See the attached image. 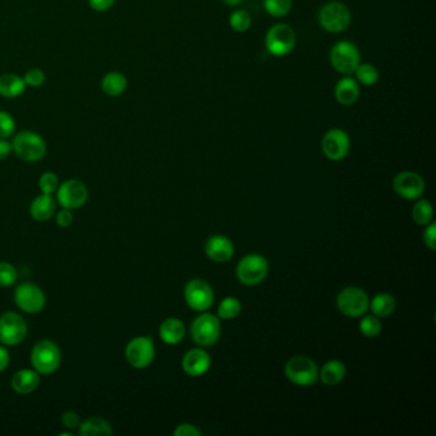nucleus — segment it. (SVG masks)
Instances as JSON below:
<instances>
[{"label": "nucleus", "instance_id": "nucleus-1", "mask_svg": "<svg viewBox=\"0 0 436 436\" xmlns=\"http://www.w3.org/2000/svg\"><path fill=\"white\" fill-rule=\"evenodd\" d=\"M14 154L26 163L40 161L47 155V142L34 131H20L12 141Z\"/></svg>", "mask_w": 436, "mask_h": 436}, {"label": "nucleus", "instance_id": "nucleus-2", "mask_svg": "<svg viewBox=\"0 0 436 436\" xmlns=\"http://www.w3.org/2000/svg\"><path fill=\"white\" fill-rule=\"evenodd\" d=\"M61 363V349L52 341H40L35 344L31 350V363L35 371H37L40 375L53 374L58 370Z\"/></svg>", "mask_w": 436, "mask_h": 436}, {"label": "nucleus", "instance_id": "nucleus-3", "mask_svg": "<svg viewBox=\"0 0 436 436\" xmlns=\"http://www.w3.org/2000/svg\"><path fill=\"white\" fill-rule=\"evenodd\" d=\"M360 63H361L360 50L350 41H339L330 50V64L338 73L350 76L355 73Z\"/></svg>", "mask_w": 436, "mask_h": 436}, {"label": "nucleus", "instance_id": "nucleus-4", "mask_svg": "<svg viewBox=\"0 0 436 436\" xmlns=\"http://www.w3.org/2000/svg\"><path fill=\"white\" fill-rule=\"evenodd\" d=\"M295 30L288 25L279 23L269 28L265 36V47L273 57H285L295 49Z\"/></svg>", "mask_w": 436, "mask_h": 436}, {"label": "nucleus", "instance_id": "nucleus-5", "mask_svg": "<svg viewBox=\"0 0 436 436\" xmlns=\"http://www.w3.org/2000/svg\"><path fill=\"white\" fill-rule=\"evenodd\" d=\"M320 26L331 34H339L350 25V12L348 7L339 1H330L319 12Z\"/></svg>", "mask_w": 436, "mask_h": 436}, {"label": "nucleus", "instance_id": "nucleus-6", "mask_svg": "<svg viewBox=\"0 0 436 436\" xmlns=\"http://www.w3.org/2000/svg\"><path fill=\"white\" fill-rule=\"evenodd\" d=\"M285 375L292 383L300 387H311L319 379L315 361L306 356H295L285 365Z\"/></svg>", "mask_w": 436, "mask_h": 436}, {"label": "nucleus", "instance_id": "nucleus-7", "mask_svg": "<svg viewBox=\"0 0 436 436\" xmlns=\"http://www.w3.org/2000/svg\"><path fill=\"white\" fill-rule=\"evenodd\" d=\"M269 264L261 255L244 256L237 266V278L244 285H257L266 278Z\"/></svg>", "mask_w": 436, "mask_h": 436}, {"label": "nucleus", "instance_id": "nucleus-8", "mask_svg": "<svg viewBox=\"0 0 436 436\" xmlns=\"http://www.w3.org/2000/svg\"><path fill=\"white\" fill-rule=\"evenodd\" d=\"M220 336V322L216 316L204 314L196 317L191 325V336L201 347H210L218 342Z\"/></svg>", "mask_w": 436, "mask_h": 436}, {"label": "nucleus", "instance_id": "nucleus-9", "mask_svg": "<svg viewBox=\"0 0 436 436\" xmlns=\"http://www.w3.org/2000/svg\"><path fill=\"white\" fill-rule=\"evenodd\" d=\"M27 336V324L25 319L17 312H6L0 316V343L14 347L25 341Z\"/></svg>", "mask_w": 436, "mask_h": 436}, {"label": "nucleus", "instance_id": "nucleus-10", "mask_svg": "<svg viewBox=\"0 0 436 436\" xmlns=\"http://www.w3.org/2000/svg\"><path fill=\"white\" fill-rule=\"evenodd\" d=\"M14 302L26 314H37L45 307L47 297L34 283H22L14 290Z\"/></svg>", "mask_w": 436, "mask_h": 436}, {"label": "nucleus", "instance_id": "nucleus-11", "mask_svg": "<svg viewBox=\"0 0 436 436\" xmlns=\"http://www.w3.org/2000/svg\"><path fill=\"white\" fill-rule=\"evenodd\" d=\"M126 358L134 369H145L154 361L155 346L151 338L137 336L129 341L126 347Z\"/></svg>", "mask_w": 436, "mask_h": 436}, {"label": "nucleus", "instance_id": "nucleus-12", "mask_svg": "<svg viewBox=\"0 0 436 436\" xmlns=\"http://www.w3.org/2000/svg\"><path fill=\"white\" fill-rule=\"evenodd\" d=\"M336 305L343 315L358 317L366 314V311L369 310V297L363 289L348 287L339 293L336 298Z\"/></svg>", "mask_w": 436, "mask_h": 436}, {"label": "nucleus", "instance_id": "nucleus-13", "mask_svg": "<svg viewBox=\"0 0 436 436\" xmlns=\"http://www.w3.org/2000/svg\"><path fill=\"white\" fill-rule=\"evenodd\" d=\"M57 199L61 208L69 210L80 208L88 201V187L83 182L78 179H68L63 184H59L57 191Z\"/></svg>", "mask_w": 436, "mask_h": 436}, {"label": "nucleus", "instance_id": "nucleus-14", "mask_svg": "<svg viewBox=\"0 0 436 436\" xmlns=\"http://www.w3.org/2000/svg\"><path fill=\"white\" fill-rule=\"evenodd\" d=\"M350 140L346 131L341 128H333L324 134L322 150L329 160H343L349 153Z\"/></svg>", "mask_w": 436, "mask_h": 436}, {"label": "nucleus", "instance_id": "nucleus-15", "mask_svg": "<svg viewBox=\"0 0 436 436\" xmlns=\"http://www.w3.org/2000/svg\"><path fill=\"white\" fill-rule=\"evenodd\" d=\"M184 298L188 306L195 311H206L214 302V293L208 283L194 279L184 288Z\"/></svg>", "mask_w": 436, "mask_h": 436}, {"label": "nucleus", "instance_id": "nucleus-16", "mask_svg": "<svg viewBox=\"0 0 436 436\" xmlns=\"http://www.w3.org/2000/svg\"><path fill=\"white\" fill-rule=\"evenodd\" d=\"M393 188L403 199L416 200L420 196H423L425 182L423 177L415 172H402L394 177Z\"/></svg>", "mask_w": 436, "mask_h": 436}, {"label": "nucleus", "instance_id": "nucleus-17", "mask_svg": "<svg viewBox=\"0 0 436 436\" xmlns=\"http://www.w3.org/2000/svg\"><path fill=\"white\" fill-rule=\"evenodd\" d=\"M211 365V360L208 353L204 349L195 348L188 350L183 357L182 367L184 372L189 376H202L208 372Z\"/></svg>", "mask_w": 436, "mask_h": 436}, {"label": "nucleus", "instance_id": "nucleus-18", "mask_svg": "<svg viewBox=\"0 0 436 436\" xmlns=\"http://www.w3.org/2000/svg\"><path fill=\"white\" fill-rule=\"evenodd\" d=\"M205 251L213 261L225 262L235 254V246L232 241L224 235H213L206 242Z\"/></svg>", "mask_w": 436, "mask_h": 436}, {"label": "nucleus", "instance_id": "nucleus-19", "mask_svg": "<svg viewBox=\"0 0 436 436\" xmlns=\"http://www.w3.org/2000/svg\"><path fill=\"white\" fill-rule=\"evenodd\" d=\"M334 96L336 101L343 107H352L356 104L360 98V86L355 78L346 76L338 81L334 88Z\"/></svg>", "mask_w": 436, "mask_h": 436}, {"label": "nucleus", "instance_id": "nucleus-20", "mask_svg": "<svg viewBox=\"0 0 436 436\" xmlns=\"http://www.w3.org/2000/svg\"><path fill=\"white\" fill-rule=\"evenodd\" d=\"M11 384L16 393L22 394V396L31 394L40 385V374L35 370H20L14 374Z\"/></svg>", "mask_w": 436, "mask_h": 436}, {"label": "nucleus", "instance_id": "nucleus-21", "mask_svg": "<svg viewBox=\"0 0 436 436\" xmlns=\"http://www.w3.org/2000/svg\"><path fill=\"white\" fill-rule=\"evenodd\" d=\"M23 77L16 73L0 74V96L6 99H17L26 91Z\"/></svg>", "mask_w": 436, "mask_h": 436}, {"label": "nucleus", "instance_id": "nucleus-22", "mask_svg": "<svg viewBox=\"0 0 436 436\" xmlns=\"http://www.w3.org/2000/svg\"><path fill=\"white\" fill-rule=\"evenodd\" d=\"M57 210V202L52 195L41 194L35 199L31 206L30 213L36 222H47L49 219L53 218Z\"/></svg>", "mask_w": 436, "mask_h": 436}, {"label": "nucleus", "instance_id": "nucleus-23", "mask_svg": "<svg viewBox=\"0 0 436 436\" xmlns=\"http://www.w3.org/2000/svg\"><path fill=\"white\" fill-rule=\"evenodd\" d=\"M101 90L109 98H119L128 88L127 77L118 71L107 72L101 80Z\"/></svg>", "mask_w": 436, "mask_h": 436}, {"label": "nucleus", "instance_id": "nucleus-24", "mask_svg": "<svg viewBox=\"0 0 436 436\" xmlns=\"http://www.w3.org/2000/svg\"><path fill=\"white\" fill-rule=\"evenodd\" d=\"M159 334H160L163 342L170 344V346H175L184 338L186 328H184V324L181 320H178L175 317H170V319H167V320L161 322Z\"/></svg>", "mask_w": 436, "mask_h": 436}, {"label": "nucleus", "instance_id": "nucleus-25", "mask_svg": "<svg viewBox=\"0 0 436 436\" xmlns=\"http://www.w3.org/2000/svg\"><path fill=\"white\" fill-rule=\"evenodd\" d=\"M81 436H109L113 434L110 423L101 417H91L78 426Z\"/></svg>", "mask_w": 436, "mask_h": 436}, {"label": "nucleus", "instance_id": "nucleus-26", "mask_svg": "<svg viewBox=\"0 0 436 436\" xmlns=\"http://www.w3.org/2000/svg\"><path fill=\"white\" fill-rule=\"evenodd\" d=\"M319 376H320L322 383L325 384V385L333 387V385L341 383L343 379H344V376H346V366L341 361L333 360V361H329V363H326L322 366Z\"/></svg>", "mask_w": 436, "mask_h": 436}, {"label": "nucleus", "instance_id": "nucleus-27", "mask_svg": "<svg viewBox=\"0 0 436 436\" xmlns=\"http://www.w3.org/2000/svg\"><path fill=\"white\" fill-rule=\"evenodd\" d=\"M374 315L377 317H388L396 310V298L389 293H379L370 303Z\"/></svg>", "mask_w": 436, "mask_h": 436}, {"label": "nucleus", "instance_id": "nucleus-28", "mask_svg": "<svg viewBox=\"0 0 436 436\" xmlns=\"http://www.w3.org/2000/svg\"><path fill=\"white\" fill-rule=\"evenodd\" d=\"M355 74H356L357 82H360L361 85L367 86V88L376 85L380 77L377 68L370 63H360L355 71Z\"/></svg>", "mask_w": 436, "mask_h": 436}, {"label": "nucleus", "instance_id": "nucleus-29", "mask_svg": "<svg viewBox=\"0 0 436 436\" xmlns=\"http://www.w3.org/2000/svg\"><path fill=\"white\" fill-rule=\"evenodd\" d=\"M434 208L428 200L417 202L412 210V218L418 225H428L432 220Z\"/></svg>", "mask_w": 436, "mask_h": 436}, {"label": "nucleus", "instance_id": "nucleus-30", "mask_svg": "<svg viewBox=\"0 0 436 436\" xmlns=\"http://www.w3.org/2000/svg\"><path fill=\"white\" fill-rule=\"evenodd\" d=\"M241 312V302L235 297L224 298L218 307V315L224 320H232L240 315Z\"/></svg>", "mask_w": 436, "mask_h": 436}, {"label": "nucleus", "instance_id": "nucleus-31", "mask_svg": "<svg viewBox=\"0 0 436 436\" xmlns=\"http://www.w3.org/2000/svg\"><path fill=\"white\" fill-rule=\"evenodd\" d=\"M264 8L266 13L276 18H281L290 12L292 0H264Z\"/></svg>", "mask_w": 436, "mask_h": 436}, {"label": "nucleus", "instance_id": "nucleus-32", "mask_svg": "<svg viewBox=\"0 0 436 436\" xmlns=\"http://www.w3.org/2000/svg\"><path fill=\"white\" fill-rule=\"evenodd\" d=\"M229 25L235 30V33H246L249 31V27L252 25V18L246 11H235L229 16Z\"/></svg>", "mask_w": 436, "mask_h": 436}, {"label": "nucleus", "instance_id": "nucleus-33", "mask_svg": "<svg viewBox=\"0 0 436 436\" xmlns=\"http://www.w3.org/2000/svg\"><path fill=\"white\" fill-rule=\"evenodd\" d=\"M360 330L363 336L367 338H374L380 334L382 331V322L377 319V316H365L363 322L360 324Z\"/></svg>", "mask_w": 436, "mask_h": 436}, {"label": "nucleus", "instance_id": "nucleus-34", "mask_svg": "<svg viewBox=\"0 0 436 436\" xmlns=\"http://www.w3.org/2000/svg\"><path fill=\"white\" fill-rule=\"evenodd\" d=\"M39 188H40L41 194L53 196L58 191V188H59L58 175L53 173V172L44 173V175H41L40 179H39Z\"/></svg>", "mask_w": 436, "mask_h": 436}, {"label": "nucleus", "instance_id": "nucleus-35", "mask_svg": "<svg viewBox=\"0 0 436 436\" xmlns=\"http://www.w3.org/2000/svg\"><path fill=\"white\" fill-rule=\"evenodd\" d=\"M17 270L12 264L7 261L0 262V287H12L17 282Z\"/></svg>", "mask_w": 436, "mask_h": 436}, {"label": "nucleus", "instance_id": "nucleus-36", "mask_svg": "<svg viewBox=\"0 0 436 436\" xmlns=\"http://www.w3.org/2000/svg\"><path fill=\"white\" fill-rule=\"evenodd\" d=\"M16 132V121L13 115L7 110H0V139H9Z\"/></svg>", "mask_w": 436, "mask_h": 436}, {"label": "nucleus", "instance_id": "nucleus-37", "mask_svg": "<svg viewBox=\"0 0 436 436\" xmlns=\"http://www.w3.org/2000/svg\"><path fill=\"white\" fill-rule=\"evenodd\" d=\"M23 80L27 88H41L47 82V74L40 68H31L23 76Z\"/></svg>", "mask_w": 436, "mask_h": 436}, {"label": "nucleus", "instance_id": "nucleus-38", "mask_svg": "<svg viewBox=\"0 0 436 436\" xmlns=\"http://www.w3.org/2000/svg\"><path fill=\"white\" fill-rule=\"evenodd\" d=\"M61 423H63L64 428H67V429H77L81 425L80 416H78L76 412L68 411V412L61 415Z\"/></svg>", "mask_w": 436, "mask_h": 436}, {"label": "nucleus", "instance_id": "nucleus-39", "mask_svg": "<svg viewBox=\"0 0 436 436\" xmlns=\"http://www.w3.org/2000/svg\"><path fill=\"white\" fill-rule=\"evenodd\" d=\"M57 224L61 227V228H67L69 225H72V223L74 220L73 214H72V210L69 208H61V211L57 214Z\"/></svg>", "mask_w": 436, "mask_h": 436}, {"label": "nucleus", "instance_id": "nucleus-40", "mask_svg": "<svg viewBox=\"0 0 436 436\" xmlns=\"http://www.w3.org/2000/svg\"><path fill=\"white\" fill-rule=\"evenodd\" d=\"M90 8L95 12H107L115 4V0H88Z\"/></svg>", "mask_w": 436, "mask_h": 436}, {"label": "nucleus", "instance_id": "nucleus-41", "mask_svg": "<svg viewBox=\"0 0 436 436\" xmlns=\"http://www.w3.org/2000/svg\"><path fill=\"white\" fill-rule=\"evenodd\" d=\"M436 225L432 223L430 224L429 227L425 230L423 233V242L425 244L429 247L430 249H436Z\"/></svg>", "mask_w": 436, "mask_h": 436}, {"label": "nucleus", "instance_id": "nucleus-42", "mask_svg": "<svg viewBox=\"0 0 436 436\" xmlns=\"http://www.w3.org/2000/svg\"><path fill=\"white\" fill-rule=\"evenodd\" d=\"M201 432L191 423H182L175 430V436H199Z\"/></svg>", "mask_w": 436, "mask_h": 436}, {"label": "nucleus", "instance_id": "nucleus-43", "mask_svg": "<svg viewBox=\"0 0 436 436\" xmlns=\"http://www.w3.org/2000/svg\"><path fill=\"white\" fill-rule=\"evenodd\" d=\"M12 151V142L8 141L7 139H0V161L6 160Z\"/></svg>", "mask_w": 436, "mask_h": 436}, {"label": "nucleus", "instance_id": "nucleus-44", "mask_svg": "<svg viewBox=\"0 0 436 436\" xmlns=\"http://www.w3.org/2000/svg\"><path fill=\"white\" fill-rule=\"evenodd\" d=\"M9 361H11L9 352H8L6 347H1V346H0V372L7 369Z\"/></svg>", "mask_w": 436, "mask_h": 436}, {"label": "nucleus", "instance_id": "nucleus-45", "mask_svg": "<svg viewBox=\"0 0 436 436\" xmlns=\"http://www.w3.org/2000/svg\"><path fill=\"white\" fill-rule=\"evenodd\" d=\"M222 1L229 7H235V6H240L242 3V0H222Z\"/></svg>", "mask_w": 436, "mask_h": 436}]
</instances>
